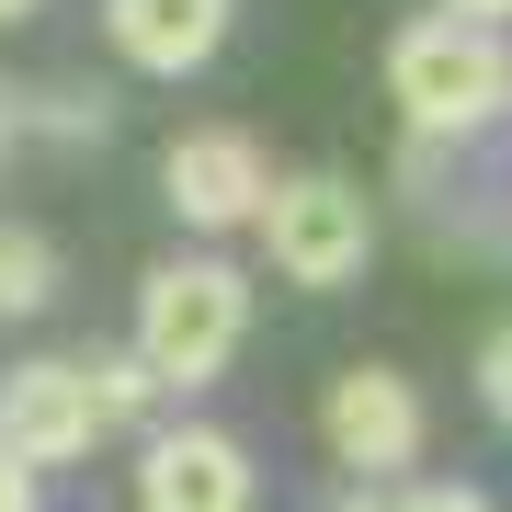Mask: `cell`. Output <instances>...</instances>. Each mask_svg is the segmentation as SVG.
Returning a JSON list of instances; mask_svg holds the SVG:
<instances>
[{"mask_svg":"<svg viewBox=\"0 0 512 512\" xmlns=\"http://www.w3.org/2000/svg\"><path fill=\"white\" fill-rule=\"evenodd\" d=\"M251 342V274L217 251H183L137 285V365L148 387H217Z\"/></svg>","mask_w":512,"mask_h":512,"instance_id":"cell-1","label":"cell"},{"mask_svg":"<svg viewBox=\"0 0 512 512\" xmlns=\"http://www.w3.org/2000/svg\"><path fill=\"white\" fill-rule=\"evenodd\" d=\"M46 308H57V251H46V228L0 217V319H46Z\"/></svg>","mask_w":512,"mask_h":512,"instance_id":"cell-9","label":"cell"},{"mask_svg":"<svg viewBox=\"0 0 512 512\" xmlns=\"http://www.w3.org/2000/svg\"><path fill=\"white\" fill-rule=\"evenodd\" d=\"M262 251H274L285 285H353L376 262V205L342 183V171H274L262 194Z\"/></svg>","mask_w":512,"mask_h":512,"instance_id":"cell-3","label":"cell"},{"mask_svg":"<svg viewBox=\"0 0 512 512\" xmlns=\"http://www.w3.org/2000/svg\"><path fill=\"white\" fill-rule=\"evenodd\" d=\"M478 399H490V421L512 433V330H490V342H478Z\"/></svg>","mask_w":512,"mask_h":512,"instance_id":"cell-12","label":"cell"},{"mask_svg":"<svg viewBox=\"0 0 512 512\" xmlns=\"http://www.w3.org/2000/svg\"><path fill=\"white\" fill-rule=\"evenodd\" d=\"M330 512H387V490H342V501H330Z\"/></svg>","mask_w":512,"mask_h":512,"instance_id":"cell-16","label":"cell"},{"mask_svg":"<svg viewBox=\"0 0 512 512\" xmlns=\"http://www.w3.org/2000/svg\"><path fill=\"white\" fill-rule=\"evenodd\" d=\"M46 114H57V137H103V92H57Z\"/></svg>","mask_w":512,"mask_h":512,"instance_id":"cell-13","label":"cell"},{"mask_svg":"<svg viewBox=\"0 0 512 512\" xmlns=\"http://www.w3.org/2000/svg\"><path fill=\"white\" fill-rule=\"evenodd\" d=\"M262 194H274V160H262V137H239V126H194V137H171V160H160V205L194 239L262 228Z\"/></svg>","mask_w":512,"mask_h":512,"instance_id":"cell-4","label":"cell"},{"mask_svg":"<svg viewBox=\"0 0 512 512\" xmlns=\"http://www.w3.org/2000/svg\"><path fill=\"white\" fill-rule=\"evenodd\" d=\"M80 376H92V410H103V433H114V421H137L148 399H160V387H148V365H137V353H103V365H80Z\"/></svg>","mask_w":512,"mask_h":512,"instance_id":"cell-10","label":"cell"},{"mask_svg":"<svg viewBox=\"0 0 512 512\" xmlns=\"http://www.w3.org/2000/svg\"><path fill=\"white\" fill-rule=\"evenodd\" d=\"M0 444H12L23 467H80L103 444V410H92V376H80V353L69 365H12L0 376Z\"/></svg>","mask_w":512,"mask_h":512,"instance_id":"cell-6","label":"cell"},{"mask_svg":"<svg viewBox=\"0 0 512 512\" xmlns=\"http://www.w3.org/2000/svg\"><path fill=\"white\" fill-rule=\"evenodd\" d=\"M444 12H456V23H490V35H501V23H512V0H444Z\"/></svg>","mask_w":512,"mask_h":512,"instance_id":"cell-15","label":"cell"},{"mask_svg":"<svg viewBox=\"0 0 512 512\" xmlns=\"http://www.w3.org/2000/svg\"><path fill=\"white\" fill-rule=\"evenodd\" d=\"M387 512H490V490H467V478H421V490H387Z\"/></svg>","mask_w":512,"mask_h":512,"instance_id":"cell-11","label":"cell"},{"mask_svg":"<svg viewBox=\"0 0 512 512\" xmlns=\"http://www.w3.org/2000/svg\"><path fill=\"white\" fill-rule=\"evenodd\" d=\"M0 148H12V92H0Z\"/></svg>","mask_w":512,"mask_h":512,"instance_id":"cell-18","label":"cell"},{"mask_svg":"<svg viewBox=\"0 0 512 512\" xmlns=\"http://www.w3.org/2000/svg\"><path fill=\"white\" fill-rule=\"evenodd\" d=\"M319 433L353 478H410L421 467V387L399 365H342L319 387Z\"/></svg>","mask_w":512,"mask_h":512,"instance_id":"cell-5","label":"cell"},{"mask_svg":"<svg viewBox=\"0 0 512 512\" xmlns=\"http://www.w3.org/2000/svg\"><path fill=\"white\" fill-rule=\"evenodd\" d=\"M0 512H35V467H23L12 444H0Z\"/></svg>","mask_w":512,"mask_h":512,"instance_id":"cell-14","label":"cell"},{"mask_svg":"<svg viewBox=\"0 0 512 512\" xmlns=\"http://www.w3.org/2000/svg\"><path fill=\"white\" fill-rule=\"evenodd\" d=\"M137 501L148 512H251V444L217 421H171L137 456Z\"/></svg>","mask_w":512,"mask_h":512,"instance_id":"cell-7","label":"cell"},{"mask_svg":"<svg viewBox=\"0 0 512 512\" xmlns=\"http://www.w3.org/2000/svg\"><path fill=\"white\" fill-rule=\"evenodd\" d=\"M387 92H399L410 137H478L490 114L512 103V46L490 35V23H456V12H421L387 35Z\"/></svg>","mask_w":512,"mask_h":512,"instance_id":"cell-2","label":"cell"},{"mask_svg":"<svg viewBox=\"0 0 512 512\" xmlns=\"http://www.w3.org/2000/svg\"><path fill=\"white\" fill-rule=\"evenodd\" d=\"M228 12H239V0H103V35L148 80H194L205 57L228 46Z\"/></svg>","mask_w":512,"mask_h":512,"instance_id":"cell-8","label":"cell"},{"mask_svg":"<svg viewBox=\"0 0 512 512\" xmlns=\"http://www.w3.org/2000/svg\"><path fill=\"white\" fill-rule=\"evenodd\" d=\"M35 12H46V0H0V23H35Z\"/></svg>","mask_w":512,"mask_h":512,"instance_id":"cell-17","label":"cell"}]
</instances>
